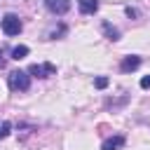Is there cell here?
I'll use <instances>...</instances> for the list:
<instances>
[{"label":"cell","instance_id":"obj_1","mask_svg":"<svg viewBox=\"0 0 150 150\" xmlns=\"http://www.w3.org/2000/svg\"><path fill=\"white\" fill-rule=\"evenodd\" d=\"M7 84L12 91H28L30 87V73L28 70H12L7 75Z\"/></svg>","mask_w":150,"mask_h":150},{"label":"cell","instance_id":"obj_2","mask_svg":"<svg viewBox=\"0 0 150 150\" xmlns=\"http://www.w3.org/2000/svg\"><path fill=\"white\" fill-rule=\"evenodd\" d=\"M0 28H2V33L5 35H19L21 33V28H23V23H21V19L16 16V14H5L2 16V21H0Z\"/></svg>","mask_w":150,"mask_h":150},{"label":"cell","instance_id":"obj_3","mask_svg":"<svg viewBox=\"0 0 150 150\" xmlns=\"http://www.w3.org/2000/svg\"><path fill=\"white\" fill-rule=\"evenodd\" d=\"M28 73H30L33 77L45 80V77H49V75H56V66H54V63H33V66L28 68Z\"/></svg>","mask_w":150,"mask_h":150},{"label":"cell","instance_id":"obj_4","mask_svg":"<svg viewBox=\"0 0 150 150\" xmlns=\"http://www.w3.org/2000/svg\"><path fill=\"white\" fill-rule=\"evenodd\" d=\"M45 7H47L52 14L61 16V14H66V12L70 9V0H45Z\"/></svg>","mask_w":150,"mask_h":150},{"label":"cell","instance_id":"obj_5","mask_svg":"<svg viewBox=\"0 0 150 150\" xmlns=\"http://www.w3.org/2000/svg\"><path fill=\"white\" fill-rule=\"evenodd\" d=\"M138 66H141V56H136V54H129V56H124L120 61V70L122 73H134Z\"/></svg>","mask_w":150,"mask_h":150},{"label":"cell","instance_id":"obj_6","mask_svg":"<svg viewBox=\"0 0 150 150\" xmlns=\"http://www.w3.org/2000/svg\"><path fill=\"white\" fill-rule=\"evenodd\" d=\"M124 143H127V138H124L122 134H117V136L105 138V141L101 143V150H120V148H124Z\"/></svg>","mask_w":150,"mask_h":150},{"label":"cell","instance_id":"obj_7","mask_svg":"<svg viewBox=\"0 0 150 150\" xmlns=\"http://www.w3.org/2000/svg\"><path fill=\"white\" fill-rule=\"evenodd\" d=\"M77 5H80L82 14H96V9H98V0H77Z\"/></svg>","mask_w":150,"mask_h":150},{"label":"cell","instance_id":"obj_8","mask_svg":"<svg viewBox=\"0 0 150 150\" xmlns=\"http://www.w3.org/2000/svg\"><path fill=\"white\" fill-rule=\"evenodd\" d=\"M101 28H103V33H105V38H108V40H120V30H117L115 26H110L108 21H103V23H101Z\"/></svg>","mask_w":150,"mask_h":150},{"label":"cell","instance_id":"obj_9","mask_svg":"<svg viewBox=\"0 0 150 150\" xmlns=\"http://www.w3.org/2000/svg\"><path fill=\"white\" fill-rule=\"evenodd\" d=\"M28 56V47L26 45H16L14 49H12V59L14 61H21V59H26Z\"/></svg>","mask_w":150,"mask_h":150},{"label":"cell","instance_id":"obj_10","mask_svg":"<svg viewBox=\"0 0 150 150\" xmlns=\"http://www.w3.org/2000/svg\"><path fill=\"white\" fill-rule=\"evenodd\" d=\"M9 131H12V124H9L7 120H0V141H2V138H7V136H9Z\"/></svg>","mask_w":150,"mask_h":150},{"label":"cell","instance_id":"obj_11","mask_svg":"<svg viewBox=\"0 0 150 150\" xmlns=\"http://www.w3.org/2000/svg\"><path fill=\"white\" fill-rule=\"evenodd\" d=\"M94 87H96V89H105V87H108V77H96V80H94Z\"/></svg>","mask_w":150,"mask_h":150},{"label":"cell","instance_id":"obj_12","mask_svg":"<svg viewBox=\"0 0 150 150\" xmlns=\"http://www.w3.org/2000/svg\"><path fill=\"white\" fill-rule=\"evenodd\" d=\"M127 16H129V19H136V16H138V9H134V7H127Z\"/></svg>","mask_w":150,"mask_h":150},{"label":"cell","instance_id":"obj_13","mask_svg":"<svg viewBox=\"0 0 150 150\" xmlns=\"http://www.w3.org/2000/svg\"><path fill=\"white\" fill-rule=\"evenodd\" d=\"M141 87H143V89H150V75H145V77L141 80Z\"/></svg>","mask_w":150,"mask_h":150},{"label":"cell","instance_id":"obj_14","mask_svg":"<svg viewBox=\"0 0 150 150\" xmlns=\"http://www.w3.org/2000/svg\"><path fill=\"white\" fill-rule=\"evenodd\" d=\"M2 54H5V52H2V49H0V68H2V66H5V59H2Z\"/></svg>","mask_w":150,"mask_h":150}]
</instances>
